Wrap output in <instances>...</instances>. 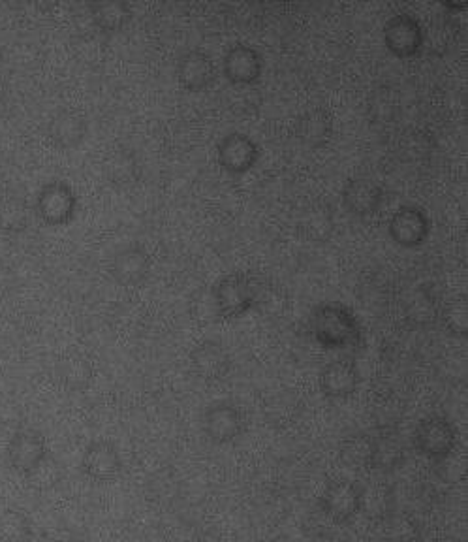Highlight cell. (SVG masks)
<instances>
[{
  "label": "cell",
  "instance_id": "1",
  "mask_svg": "<svg viewBox=\"0 0 468 542\" xmlns=\"http://www.w3.org/2000/svg\"><path fill=\"white\" fill-rule=\"evenodd\" d=\"M314 337L329 351L354 347L359 339L356 319L341 305L320 307L314 317Z\"/></svg>",
  "mask_w": 468,
  "mask_h": 542
},
{
  "label": "cell",
  "instance_id": "2",
  "mask_svg": "<svg viewBox=\"0 0 468 542\" xmlns=\"http://www.w3.org/2000/svg\"><path fill=\"white\" fill-rule=\"evenodd\" d=\"M414 447L423 458L431 462H442L452 456L459 443V433L452 422L444 416H427L414 431Z\"/></svg>",
  "mask_w": 468,
  "mask_h": 542
},
{
  "label": "cell",
  "instance_id": "3",
  "mask_svg": "<svg viewBox=\"0 0 468 542\" xmlns=\"http://www.w3.org/2000/svg\"><path fill=\"white\" fill-rule=\"evenodd\" d=\"M365 503V488L354 480H331L320 497V507L335 524L352 522Z\"/></svg>",
  "mask_w": 468,
  "mask_h": 542
},
{
  "label": "cell",
  "instance_id": "4",
  "mask_svg": "<svg viewBox=\"0 0 468 542\" xmlns=\"http://www.w3.org/2000/svg\"><path fill=\"white\" fill-rule=\"evenodd\" d=\"M202 430L217 445L234 443L247 431V418L232 401H215L203 411Z\"/></svg>",
  "mask_w": 468,
  "mask_h": 542
},
{
  "label": "cell",
  "instance_id": "5",
  "mask_svg": "<svg viewBox=\"0 0 468 542\" xmlns=\"http://www.w3.org/2000/svg\"><path fill=\"white\" fill-rule=\"evenodd\" d=\"M217 157L224 170L232 174H245L258 162L260 151L249 136L230 134L217 147Z\"/></svg>",
  "mask_w": 468,
  "mask_h": 542
},
{
  "label": "cell",
  "instance_id": "6",
  "mask_svg": "<svg viewBox=\"0 0 468 542\" xmlns=\"http://www.w3.org/2000/svg\"><path fill=\"white\" fill-rule=\"evenodd\" d=\"M384 40L393 55L410 57L420 51L422 27L414 17L395 16L384 29Z\"/></svg>",
  "mask_w": 468,
  "mask_h": 542
},
{
  "label": "cell",
  "instance_id": "7",
  "mask_svg": "<svg viewBox=\"0 0 468 542\" xmlns=\"http://www.w3.org/2000/svg\"><path fill=\"white\" fill-rule=\"evenodd\" d=\"M230 356L215 341H205L190 354V366L203 381H220L230 371Z\"/></svg>",
  "mask_w": 468,
  "mask_h": 542
},
{
  "label": "cell",
  "instance_id": "8",
  "mask_svg": "<svg viewBox=\"0 0 468 542\" xmlns=\"http://www.w3.org/2000/svg\"><path fill=\"white\" fill-rule=\"evenodd\" d=\"M264 70L262 55L250 46H234L224 57V74L232 83H252Z\"/></svg>",
  "mask_w": 468,
  "mask_h": 542
},
{
  "label": "cell",
  "instance_id": "9",
  "mask_svg": "<svg viewBox=\"0 0 468 542\" xmlns=\"http://www.w3.org/2000/svg\"><path fill=\"white\" fill-rule=\"evenodd\" d=\"M359 373L348 360H335L320 371V388L328 398L343 399L356 392Z\"/></svg>",
  "mask_w": 468,
  "mask_h": 542
},
{
  "label": "cell",
  "instance_id": "10",
  "mask_svg": "<svg viewBox=\"0 0 468 542\" xmlns=\"http://www.w3.org/2000/svg\"><path fill=\"white\" fill-rule=\"evenodd\" d=\"M390 234L393 241L403 247H416L429 236V219L420 209H399L390 221Z\"/></svg>",
  "mask_w": 468,
  "mask_h": 542
},
{
  "label": "cell",
  "instance_id": "11",
  "mask_svg": "<svg viewBox=\"0 0 468 542\" xmlns=\"http://www.w3.org/2000/svg\"><path fill=\"white\" fill-rule=\"evenodd\" d=\"M179 81L181 85L192 91V93H200L203 89H207L215 76H217V68L213 61L209 59V55H205L202 51H190L181 61H179Z\"/></svg>",
  "mask_w": 468,
  "mask_h": 542
},
{
  "label": "cell",
  "instance_id": "12",
  "mask_svg": "<svg viewBox=\"0 0 468 542\" xmlns=\"http://www.w3.org/2000/svg\"><path fill=\"white\" fill-rule=\"evenodd\" d=\"M250 288L249 281L243 275H230L226 277L217 288V305L222 317L234 319L249 309Z\"/></svg>",
  "mask_w": 468,
  "mask_h": 542
},
{
  "label": "cell",
  "instance_id": "13",
  "mask_svg": "<svg viewBox=\"0 0 468 542\" xmlns=\"http://www.w3.org/2000/svg\"><path fill=\"white\" fill-rule=\"evenodd\" d=\"M382 202V191L373 181H350L344 191V204L356 215H373Z\"/></svg>",
  "mask_w": 468,
  "mask_h": 542
},
{
  "label": "cell",
  "instance_id": "14",
  "mask_svg": "<svg viewBox=\"0 0 468 542\" xmlns=\"http://www.w3.org/2000/svg\"><path fill=\"white\" fill-rule=\"evenodd\" d=\"M369 439V437H367ZM365 437H354L348 441L341 450V458L346 465H371L373 458V441H367Z\"/></svg>",
  "mask_w": 468,
  "mask_h": 542
},
{
  "label": "cell",
  "instance_id": "15",
  "mask_svg": "<svg viewBox=\"0 0 468 542\" xmlns=\"http://www.w3.org/2000/svg\"><path fill=\"white\" fill-rule=\"evenodd\" d=\"M269 542H296L294 539H290V537H275V539H271Z\"/></svg>",
  "mask_w": 468,
  "mask_h": 542
}]
</instances>
